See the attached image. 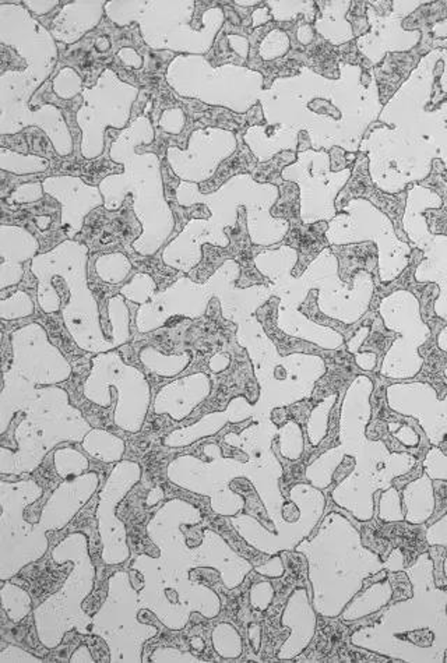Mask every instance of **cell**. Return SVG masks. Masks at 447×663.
<instances>
[{"instance_id":"ac0fdd59","label":"cell","mask_w":447,"mask_h":663,"mask_svg":"<svg viewBox=\"0 0 447 663\" xmlns=\"http://www.w3.org/2000/svg\"><path fill=\"white\" fill-rule=\"evenodd\" d=\"M397 338H399V333L389 330L378 311L369 326L368 336L359 346V353H373L376 358V366H378L376 371H381V366L383 365L384 359L390 353L391 346L396 343Z\"/></svg>"},{"instance_id":"ab89813d","label":"cell","mask_w":447,"mask_h":663,"mask_svg":"<svg viewBox=\"0 0 447 663\" xmlns=\"http://www.w3.org/2000/svg\"><path fill=\"white\" fill-rule=\"evenodd\" d=\"M308 148H311V140H309V135L306 132H301L300 133V147H298V152L300 153L306 152Z\"/></svg>"},{"instance_id":"f546056e","label":"cell","mask_w":447,"mask_h":663,"mask_svg":"<svg viewBox=\"0 0 447 663\" xmlns=\"http://www.w3.org/2000/svg\"><path fill=\"white\" fill-rule=\"evenodd\" d=\"M153 663H200L205 662L203 659L196 658L192 652H183L177 648L160 647L154 650L150 658Z\"/></svg>"},{"instance_id":"484cf974","label":"cell","mask_w":447,"mask_h":663,"mask_svg":"<svg viewBox=\"0 0 447 663\" xmlns=\"http://www.w3.org/2000/svg\"><path fill=\"white\" fill-rule=\"evenodd\" d=\"M213 645L223 658H238L242 654V638L228 623H221L213 632Z\"/></svg>"},{"instance_id":"5b68a950","label":"cell","mask_w":447,"mask_h":663,"mask_svg":"<svg viewBox=\"0 0 447 663\" xmlns=\"http://www.w3.org/2000/svg\"><path fill=\"white\" fill-rule=\"evenodd\" d=\"M13 365L10 371L32 384H57L67 380L72 366L55 348L39 324L14 331Z\"/></svg>"},{"instance_id":"1f68e13d","label":"cell","mask_w":447,"mask_h":663,"mask_svg":"<svg viewBox=\"0 0 447 663\" xmlns=\"http://www.w3.org/2000/svg\"><path fill=\"white\" fill-rule=\"evenodd\" d=\"M426 541L431 546H443L447 549V512L426 531ZM444 575L447 579V556L444 559Z\"/></svg>"},{"instance_id":"83f0119b","label":"cell","mask_w":447,"mask_h":663,"mask_svg":"<svg viewBox=\"0 0 447 663\" xmlns=\"http://www.w3.org/2000/svg\"><path fill=\"white\" fill-rule=\"evenodd\" d=\"M206 57H207V60H210V64L213 65V66H221V65L227 64H245V60H243L242 57H238V55L231 49L227 34L224 31H220V34L217 35L215 47H213L210 54Z\"/></svg>"},{"instance_id":"52a82bcc","label":"cell","mask_w":447,"mask_h":663,"mask_svg":"<svg viewBox=\"0 0 447 663\" xmlns=\"http://www.w3.org/2000/svg\"><path fill=\"white\" fill-rule=\"evenodd\" d=\"M98 484H100L98 474L89 472L74 478L65 479L64 484L52 493L51 499L48 500L47 506L44 507L39 524L31 525L32 529H39L37 542L44 554L48 549V539L44 537V531L65 528L79 510L89 502L90 497L97 492Z\"/></svg>"},{"instance_id":"e0dca14e","label":"cell","mask_w":447,"mask_h":663,"mask_svg":"<svg viewBox=\"0 0 447 663\" xmlns=\"http://www.w3.org/2000/svg\"><path fill=\"white\" fill-rule=\"evenodd\" d=\"M406 507V521L409 524H424L434 511V484L428 474L407 484L403 491Z\"/></svg>"},{"instance_id":"f1b7e54d","label":"cell","mask_w":447,"mask_h":663,"mask_svg":"<svg viewBox=\"0 0 447 663\" xmlns=\"http://www.w3.org/2000/svg\"><path fill=\"white\" fill-rule=\"evenodd\" d=\"M379 517L386 522L404 521L406 519V514L401 509L400 493L394 487L388 489V492H381Z\"/></svg>"},{"instance_id":"8fae6325","label":"cell","mask_w":447,"mask_h":663,"mask_svg":"<svg viewBox=\"0 0 447 663\" xmlns=\"http://www.w3.org/2000/svg\"><path fill=\"white\" fill-rule=\"evenodd\" d=\"M319 356L325 362L326 373L323 379L316 383V386L321 384L320 388H315L313 394L321 391L320 398H319L320 401L333 394L346 393L356 378L371 376L372 371H365L358 365L355 356L346 348V344L336 349L321 348Z\"/></svg>"},{"instance_id":"ffe728a7","label":"cell","mask_w":447,"mask_h":663,"mask_svg":"<svg viewBox=\"0 0 447 663\" xmlns=\"http://www.w3.org/2000/svg\"><path fill=\"white\" fill-rule=\"evenodd\" d=\"M140 361L148 371H152L161 378H175L188 368L192 356L188 353L182 355H162L153 346H145L140 353Z\"/></svg>"},{"instance_id":"836d02e7","label":"cell","mask_w":447,"mask_h":663,"mask_svg":"<svg viewBox=\"0 0 447 663\" xmlns=\"http://www.w3.org/2000/svg\"><path fill=\"white\" fill-rule=\"evenodd\" d=\"M44 663V659L30 654L17 645H7L0 652V663Z\"/></svg>"},{"instance_id":"44dd1931","label":"cell","mask_w":447,"mask_h":663,"mask_svg":"<svg viewBox=\"0 0 447 663\" xmlns=\"http://www.w3.org/2000/svg\"><path fill=\"white\" fill-rule=\"evenodd\" d=\"M0 597H2V606L7 617L13 623L22 622L31 612V597L29 592L12 582L4 581V587L0 589Z\"/></svg>"},{"instance_id":"4dcf8cb0","label":"cell","mask_w":447,"mask_h":663,"mask_svg":"<svg viewBox=\"0 0 447 663\" xmlns=\"http://www.w3.org/2000/svg\"><path fill=\"white\" fill-rule=\"evenodd\" d=\"M366 4L368 2H353L350 12L346 14V20L353 24L355 39L363 37L369 31V22L366 19Z\"/></svg>"},{"instance_id":"d590c367","label":"cell","mask_w":447,"mask_h":663,"mask_svg":"<svg viewBox=\"0 0 447 663\" xmlns=\"http://www.w3.org/2000/svg\"><path fill=\"white\" fill-rule=\"evenodd\" d=\"M356 154H348L343 148L333 147L330 150L331 170L340 172L346 168L353 167L355 162Z\"/></svg>"},{"instance_id":"3957f363","label":"cell","mask_w":447,"mask_h":663,"mask_svg":"<svg viewBox=\"0 0 447 663\" xmlns=\"http://www.w3.org/2000/svg\"><path fill=\"white\" fill-rule=\"evenodd\" d=\"M142 479V468L137 462L119 461L110 472L100 493L97 521L98 532L101 537L102 560L105 564L117 566L127 562L130 556L127 542V528L117 517V509L135 484Z\"/></svg>"},{"instance_id":"6da1fadb","label":"cell","mask_w":447,"mask_h":663,"mask_svg":"<svg viewBox=\"0 0 447 663\" xmlns=\"http://www.w3.org/2000/svg\"><path fill=\"white\" fill-rule=\"evenodd\" d=\"M52 557L57 564L73 562L74 566L60 591L48 598L34 610L39 641L48 650L59 647L70 630H79L84 635L92 634V619L83 610V602L92 594L95 581L89 539L82 532L69 535L60 542Z\"/></svg>"},{"instance_id":"4316f807","label":"cell","mask_w":447,"mask_h":663,"mask_svg":"<svg viewBox=\"0 0 447 663\" xmlns=\"http://www.w3.org/2000/svg\"><path fill=\"white\" fill-rule=\"evenodd\" d=\"M31 315H34V303L26 292L17 291L9 299H2V318L4 320H16V318H29Z\"/></svg>"},{"instance_id":"d4e9b609","label":"cell","mask_w":447,"mask_h":663,"mask_svg":"<svg viewBox=\"0 0 447 663\" xmlns=\"http://www.w3.org/2000/svg\"><path fill=\"white\" fill-rule=\"evenodd\" d=\"M132 270L129 258L120 253L105 255L97 260V274L102 281L108 284H118L127 278Z\"/></svg>"},{"instance_id":"ba28073f","label":"cell","mask_w":447,"mask_h":663,"mask_svg":"<svg viewBox=\"0 0 447 663\" xmlns=\"http://www.w3.org/2000/svg\"><path fill=\"white\" fill-rule=\"evenodd\" d=\"M118 376L119 381H112L118 387V406L115 409V423L123 431L137 433L142 429L143 422L147 415L148 404L135 399L132 390L148 386L145 374L132 366L123 363L120 356L117 359ZM136 396L152 397V394H136Z\"/></svg>"},{"instance_id":"8d00e7d4","label":"cell","mask_w":447,"mask_h":663,"mask_svg":"<svg viewBox=\"0 0 447 663\" xmlns=\"http://www.w3.org/2000/svg\"><path fill=\"white\" fill-rule=\"evenodd\" d=\"M255 571L271 579H278L284 574L283 560L280 556L273 557L265 566L256 567Z\"/></svg>"},{"instance_id":"f35d334b","label":"cell","mask_w":447,"mask_h":663,"mask_svg":"<svg viewBox=\"0 0 447 663\" xmlns=\"http://www.w3.org/2000/svg\"><path fill=\"white\" fill-rule=\"evenodd\" d=\"M70 663H95L94 658H92V650H90V648L87 647V645H80L79 648H77L74 652H73L72 657H70L69 659Z\"/></svg>"},{"instance_id":"30bf717a","label":"cell","mask_w":447,"mask_h":663,"mask_svg":"<svg viewBox=\"0 0 447 663\" xmlns=\"http://www.w3.org/2000/svg\"><path fill=\"white\" fill-rule=\"evenodd\" d=\"M200 373L186 376L161 388L155 398L154 409L157 415H170L173 421L180 422L192 414L193 409L202 404L211 393L210 383L193 387Z\"/></svg>"},{"instance_id":"74e56055","label":"cell","mask_w":447,"mask_h":663,"mask_svg":"<svg viewBox=\"0 0 447 663\" xmlns=\"http://www.w3.org/2000/svg\"><path fill=\"white\" fill-rule=\"evenodd\" d=\"M309 108H312V110L319 112V114L330 115L334 119H340L341 118L340 112L328 100H315L312 104L309 105Z\"/></svg>"},{"instance_id":"e575fe53","label":"cell","mask_w":447,"mask_h":663,"mask_svg":"<svg viewBox=\"0 0 447 663\" xmlns=\"http://www.w3.org/2000/svg\"><path fill=\"white\" fill-rule=\"evenodd\" d=\"M275 597V589L270 582H260V584L253 585L252 591H250V602L255 609L266 610L268 605L271 604Z\"/></svg>"},{"instance_id":"7a4b0ae2","label":"cell","mask_w":447,"mask_h":663,"mask_svg":"<svg viewBox=\"0 0 447 663\" xmlns=\"http://www.w3.org/2000/svg\"><path fill=\"white\" fill-rule=\"evenodd\" d=\"M434 564L429 554H421L413 567L404 569L413 585V598L393 605L384 612L373 632L379 641L369 650H381L407 632L428 630L434 634L431 662H444L447 650V589L436 587Z\"/></svg>"},{"instance_id":"8992f818","label":"cell","mask_w":447,"mask_h":663,"mask_svg":"<svg viewBox=\"0 0 447 663\" xmlns=\"http://www.w3.org/2000/svg\"><path fill=\"white\" fill-rule=\"evenodd\" d=\"M355 198H365V200L375 205L378 210H381L383 214L388 215L396 235L401 240H404V242H409L403 228L407 190L397 193V195H389V193L379 190L373 185L371 173H369L368 155L361 152L356 153L355 162L351 167L350 179L344 185L343 189L338 192L336 202H334V207L337 210L338 214L343 213L344 208L350 205L351 200H355Z\"/></svg>"},{"instance_id":"7c38bea8","label":"cell","mask_w":447,"mask_h":663,"mask_svg":"<svg viewBox=\"0 0 447 663\" xmlns=\"http://www.w3.org/2000/svg\"><path fill=\"white\" fill-rule=\"evenodd\" d=\"M328 221H318L313 223H303L302 221L290 222V231L284 238L283 245L290 246L298 252V260L293 268V277H301L312 261L325 249L330 248L328 240Z\"/></svg>"},{"instance_id":"d6a6232c","label":"cell","mask_w":447,"mask_h":663,"mask_svg":"<svg viewBox=\"0 0 447 663\" xmlns=\"http://www.w3.org/2000/svg\"><path fill=\"white\" fill-rule=\"evenodd\" d=\"M132 284L133 285L137 286V290H136V292L130 293L127 298H129L130 301L137 303L145 302V301L154 293L155 286H157L155 285L154 281H153V278L150 277V275H147V274H139V275H136Z\"/></svg>"},{"instance_id":"d6986e66","label":"cell","mask_w":447,"mask_h":663,"mask_svg":"<svg viewBox=\"0 0 447 663\" xmlns=\"http://www.w3.org/2000/svg\"><path fill=\"white\" fill-rule=\"evenodd\" d=\"M83 449L92 457L102 462L122 461L125 453V441L115 434L108 433L101 429H92L85 434Z\"/></svg>"},{"instance_id":"5bb4252c","label":"cell","mask_w":447,"mask_h":663,"mask_svg":"<svg viewBox=\"0 0 447 663\" xmlns=\"http://www.w3.org/2000/svg\"><path fill=\"white\" fill-rule=\"evenodd\" d=\"M278 306H280V299L270 298L265 305L256 310L255 318L260 321L265 333L267 334L276 348L281 355H293L294 353H309V355H319L320 346L316 344L309 343V341L301 340L298 336H291L284 333L277 324Z\"/></svg>"},{"instance_id":"2e32d148","label":"cell","mask_w":447,"mask_h":663,"mask_svg":"<svg viewBox=\"0 0 447 663\" xmlns=\"http://www.w3.org/2000/svg\"><path fill=\"white\" fill-rule=\"evenodd\" d=\"M300 311L303 316L313 321V323L320 324L323 327L331 328L336 333L340 334L343 336L344 343L348 344L353 340L354 336L358 333L361 328H369L372 320L375 318L378 311H366L365 315L359 320L354 321V323H343V321L336 320V318H330V316L325 315L323 311L319 309V290L309 291L308 296L305 301L301 303Z\"/></svg>"},{"instance_id":"9a60e30c","label":"cell","mask_w":447,"mask_h":663,"mask_svg":"<svg viewBox=\"0 0 447 663\" xmlns=\"http://www.w3.org/2000/svg\"><path fill=\"white\" fill-rule=\"evenodd\" d=\"M237 135L238 139V147L235 153L230 158L221 162L220 167L215 170V177L200 183L198 189H200V192L205 193V195L220 189L221 186L225 185L235 175H241V173L250 175V173H253V170L258 167V158L253 155L250 148L243 142V135Z\"/></svg>"},{"instance_id":"603a6c76","label":"cell","mask_w":447,"mask_h":663,"mask_svg":"<svg viewBox=\"0 0 447 663\" xmlns=\"http://www.w3.org/2000/svg\"><path fill=\"white\" fill-rule=\"evenodd\" d=\"M296 155L295 152H283L271 160L262 162L256 167L253 170L252 177L256 182L259 183H270V185H276L280 188L285 180L283 178V170L288 167V165L295 162Z\"/></svg>"},{"instance_id":"cb8c5ba5","label":"cell","mask_w":447,"mask_h":663,"mask_svg":"<svg viewBox=\"0 0 447 663\" xmlns=\"http://www.w3.org/2000/svg\"><path fill=\"white\" fill-rule=\"evenodd\" d=\"M55 469L62 479L74 478L89 468V459L72 447L57 449L54 456Z\"/></svg>"},{"instance_id":"7402d4cb","label":"cell","mask_w":447,"mask_h":663,"mask_svg":"<svg viewBox=\"0 0 447 663\" xmlns=\"http://www.w3.org/2000/svg\"><path fill=\"white\" fill-rule=\"evenodd\" d=\"M278 200L271 208V215L290 222L301 220L300 186L294 182H284L278 188Z\"/></svg>"},{"instance_id":"9c48e42d","label":"cell","mask_w":447,"mask_h":663,"mask_svg":"<svg viewBox=\"0 0 447 663\" xmlns=\"http://www.w3.org/2000/svg\"><path fill=\"white\" fill-rule=\"evenodd\" d=\"M281 623L284 627H290L293 634L284 642L277 655L278 659H294L306 650L315 635L316 616L309 604L306 589L300 588L291 595Z\"/></svg>"},{"instance_id":"4fadbf2b","label":"cell","mask_w":447,"mask_h":663,"mask_svg":"<svg viewBox=\"0 0 447 663\" xmlns=\"http://www.w3.org/2000/svg\"><path fill=\"white\" fill-rule=\"evenodd\" d=\"M331 253L338 261V277L348 290L354 288V278L358 273H366L372 280H381L379 274V249L372 240L348 245H330Z\"/></svg>"},{"instance_id":"277c9868","label":"cell","mask_w":447,"mask_h":663,"mask_svg":"<svg viewBox=\"0 0 447 663\" xmlns=\"http://www.w3.org/2000/svg\"><path fill=\"white\" fill-rule=\"evenodd\" d=\"M230 245L227 248L203 245V260L189 274L195 283L203 284L213 277V274L227 260L237 261L241 267V275L237 281V288H250L253 285H265L270 283L255 265V257L265 250L266 246L253 245L248 230V214L245 207L238 208V218L235 227L225 228Z\"/></svg>"}]
</instances>
